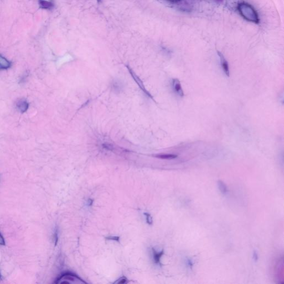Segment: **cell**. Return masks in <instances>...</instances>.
<instances>
[{
    "label": "cell",
    "instance_id": "5bb4252c",
    "mask_svg": "<svg viewBox=\"0 0 284 284\" xmlns=\"http://www.w3.org/2000/svg\"><path fill=\"white\" fill-rule=\"evenodd\" d=\"M186 264L188 268L191 269L193 266L194 262L191 259H188L186 261Z\"/></svg>",
    "mask_w": 284,
    "mask_h": 284
},
{
    "label": "cell",
    "instance_id": "8992f818",
    "mask_svg": "<svg viewBox=\"0 0 284 284\" xmlns=\"http://www.w3.org/2000/svg\"><path fill=\"white\" fill-rule=\"evenodd\" d=\"M39 5L43 9H51L54 7L53 0H39Z\"/></svg>",
    "mask_w": 284,
    "mask_h": 284
},
{
    "label": "cell",
    "instance_id": "277c9868",
    "mask_svg": "<svg viewBox=\"0 0 284 284\" xmlns=\"http://www.w3.org/2000/svg\"><path fill=\"white\" fill-rule=\"evenodd\" d=\"M219 57L220 58V63L222 66V68L223 69V71L224 72L225 75H226L228 77H230V71H229V63L226 59H225L224 55L220 53V52L218 51L217 52Z\"/></svg>",
    "mask_w": 284,
    "mask_h": 284
},
{
    "label": "cell",
    "instance_id": "30bf717a",
    "mask_svg": "<svg viewBox=\"0 0 284 284\" xmlns=\"http://www.w3.org/2000/svg\"><path fill=\"white\" fill-rule=\"evenodd\" d=\"M152 251H153V258H154V261L156 264L160 265V259H161V257L163 256V255L164 254V250H162L160 252L158 253L153 248Z\"/></svg>",
    "mask_w": 284,
    "mask_h": 284
},
{
    "label": "cell",
    "instance_id": "4fadbf2b",
    "mask_svg": "<svg viewBox=\"0 0 284 284\" xmlns=\"http://www.w3.org/2000/svg\"><path fill=\"white\" fill-rule=\"evenodd\" d=\"M53 239H54V244H55V245H56L58 243V231L57 229H56L55 231H54Z\"/></svg>",
    "mask_w": 284,
    "mask_h": 284
},
{
    "label": "cell",
    "instance_id": "ac0fdd59",
    "mask_svg": "<svg viewBox=\"0 0 284 284\" xmlns=\"http://www.w3.org/2000/svg\"><path fill=\"white\" fill-rule=\"evenodd\" d=\"M127 279L124 277H123L121 279H119V281H117V282L118 284H125L127 282Z\"/></svg>",
    "mask_w": 284,
    "mask_h": 284
},
{
    "label": "cell",
    "instance_id": "7c38bea8",
    "mask_svg": "<svg viewBox=\"0 0 284 284\" xmlns=\"http://www.w3.org/2000/svg\"><path fill=\"white\" fill-rule=\"evenodd\" d=\"M144 214L146 216V221L147 223L149 225H152L153 224V218L152 216H150V214L147 213V212H144Z\"/></svg>",
    "mask_w": 284,
    "mask_h": 284
},
{
    "label": "cell",
    "instance_id": "8fae6325",
    "mask_svg": "<svg viewBox=\"0 0 284 284\" xmlns=\"http://www.w3.org/2000/svg\"><path fill=\"white\" fill-rule=\"evenodd\" d=\"M218 185L219 189L223 194H226L228 192V187L224 183V182L222 181H218Z\"/></svg>",
    "mask_w": 284,
    "mask_h": 284
},
{
    "label": "cell",
    "instance_id": "d6986e66",
    "mask_svg": "<svg viewBox=\"0 0 284 284\" xmlns=\"http://www.w3.org/2000/svg\"><path fill=\"white\" fill-rule=\"evenodd\" d=\"M93 200L91 199H88V206H91L93 204Z\"/></svg>",
    "mask_w": 284,
    "mask_h": 284
},
{
    "label": "cell",
    "instance_id": "7402d4cb",
    "mask_svg": "<svg viewBox=\"0 0 284 284\" xmlns=\"http://www.w3.org/2000/svg\"><path fill=\"white\" fill-rule=\"evenodd\" d=\"M97 1H98V2H100V1H101V0H97Z\"/></svg>",
    "mask_w": 284,
    "mask_h": 284
},
{
    "label": "cell",
    "instance_id": "44dd1931",
    "mask_svg": "<svg viewBox=\"0 0 284 284\" xmlns=\"http://www.w3.org/2000/svg\"><path fill=\"white\" fill-rule=\"evenodd\" d=\"M2 280V276H1V272H0V281Z\"/></svg>",
    "mask_w": 284,
    "mask_h": 284
},
{
    "label": "cell",
    "instance_id": "2e32d148",
    "mask_svg": "<svg viewBox=\"0 0 284 284\" xmlns=\"http://www.w3.org/2000/svg\"><path fill=\"white\" fill-rule=\"evenodd\" d=\"M253 259L254 260V261L256 262L258 260V253L256 251V250H254V253H253Z\"/></svg>",
    "mask_w": 284,
    "mask_h": 284
},
{
    "label": "cell",
    "instance_id": "e0dca14e",
    "mask_svg": "<svg viewBox=\"0 0 284 284\" xmlns=\"http://www.w3.org/2000/svg\"><path fill=\"white\" fill-rule=\"evenodd\" d=\"M5 244H6V243H5V239H4L3 236L2 235V234L0 233V245H5Z\"/></svg>",
    "mask_w": 284,
    "mask_h": 284
},
{
    "label": "cell",
    "instance_id": "5b68a950",
    "mask_svg": "<svg viewBox=\"0 0 284 284\" xmlns=\"http://www.w3.org/2000/svg\"><path fill=\"white\" fill-rule=\"evenodd\" d=\"M173 86L175 93L181 97H184V92L181 87V82L178 79L174 78L173 79Z\"/></svg>",
    "mask_w": 284,
    "mask_h": 284
},
{
    "label": "cell",
    "instance_id": "7a4b0ae2",
    "mask_svg": "<svg viewBox=\"0 0 284 284\" xmlns=\"http://www.w3.org/2000/svg\"><path fill=\"white\" fill-rule=\"evenodd\" d=\"M62 279H65L64 280H71V281H75V279L78 280L80 281H81L83 283L86 284V282L83 281L82 279L78 276V275H76L74 273H72L71 272H66L62 274V275L59 276V278H57L56 281H54V283L58 284L59 283L60 281Z\"/></svg>",
    "mask_w": 284,
    "mask_h": 284
},
{
    "label": "cell",
    "instance_id": "3957f363",
    "mask_svg": "<svg viewBox=\"0 0 284 284\" xmlns=\"http://www.w3.org/2000/svg\"><path fill=\"white\" fill-rule=\"evenodd\" d=\"M127 67L128 68L129 72H130L131 75V76L133 77V79L135 80V81L136 82V83L138 84V86H139V87L141 88V89L145 93V94L147 95L148 97H149V98H152V100H153V97L151 96V94L146 89V88H145L144 86L143 83L141 81V79L138 77L137 75H135V73L128 66H127Z\"/></svg>",
    "mask_w": 284,
    "mask_h": 284
},
{
    "label": "cell",
    "instance_id": "9c48e42d",
    "mask_svg": "<svg viewBox=\"0 0 284 284\" xmlns=\"http://www.w3.org/2000/svg\"><path fill=\"white\" fill-rule=\"evenodd\" d=\"M154 156L159 159L170 160V159L177 158L178 157V156L176 154H159L154 155Z\"/></svg>",
    "mask_w": 284,
    "mask_h": 284
},
{
    "label": "cell",
    "instance_id": "6da1fadb",
    "mask_svg": "<svg viewBox=\"0 0 284 284\" xmlns=\"http://www.w3.org/2000/svg\"><path fill=\"white\" fill-rule=\"evenodd\" d=\"M237 9L241 16L247 21L259 23L260 22L258 13L251 5L246 2H241L237 5Z\"/></svg>",
    "mask_w": 284,
    "mask_h": 284
},
{
    "label": "cell",
    "instance_id": "ffe728a7",
    "mask_svg": "<svg viewBox=\"0 0 284 284\" xmlns=\"http://www.w3.org/2000/svg\"><path fill=\"white\" fill-rule=\"evenodd\" d=\"M167 1L171 2H178L181 1L182 0H167Z\"/></svg>",
    "mask_w": 284,
    "mask_h": 284
},
{
    "label": "cell",
    "instance_id": "9a60e30c",
    "mask_svg": "<svg viewBox=\"0 0 284 284\" xmlns=\"http://www.w3.org/2000/svg\"><path fill=\"white\" fill-rule=\"evenodd\" d=\"M106 239L107 240H114L117 241H119V237H106Z\"/></svg>",
    "mask_w": 284,
    "mask_h": 284
},
{
    "label": "cell",
    "instance_id": "ba28073f",
    "mask_svg": "<svg viewBox=\"0 0 284 284\" xmlns=\"http://www.w3.org/2000/svg\"><path fill=\"white\" fill-rule=\"evenodd\" d=\"M28 103L27 100H20L17 103V107L19 111L21 113H25L27 110L28 108Z\"/></svg>",
    "mask_w": 284,
    "mask_h": 284
},
{
    "label": "cell",
    "instance_id": "52a82bcc",
    "mask_svg": "<svg viewBox=\"0 0 284 284\" xmlns=\"http://www.w3.org/2000/svg\"><path fill=\"white\" fill-rule=\"evenodd\" d=\"M11 66V62L0 54V70L9 69Z\"/></svg>",
    "mask_w": 284,
    "mask_h": 284
}]
</instances>
